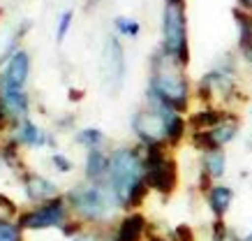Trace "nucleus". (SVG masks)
I'll return each instance as SVG.
<instances>
[{
    "mask_svg": "<svg viewBox=\"0 0 252 241\" xmlns=\"http://www.w3.org/2000/svg\"><path fill=\"white\" fill-rule=\"evenodd\" d=\"M54 165H56V170L63 172V174H67V172H72V160H69L67 156H63V153H54Z\"/></svg>",
    "mask_w": 252,
    "mask_h": 241,
    "instance_id": "nucleus-25",
    "label": "nucleus"
},
{
    "mask_svg": "<svg viewBox=\"0 0 252 241\" xmlns=\"http://www.w3.org/2000/svg\"><path fill=\"white\" fill-rule=\"evenodd\" d=\"M104 139H107V137H104V133H102L99 128H84V130L77 135V141L81 146L88 148V151H91V148H102Z\"/></svg>",
    "mask_w": 252,
    "mask_h": 241,
    "instance_id": "nucleus-20",
    "label": "nucleus"
},
{
    "mask_svg": "<svg viewBox=\"0 0 252 241\" xmlns=\"http://www.w3.org/2000/svg\"><path fill=\"white\" fill-rule=\"evenodd\" d=\"M79 230H81L79 223H65V225H63V234H65V237H77Z\"/></svg>",
    "mask_w": 252,
    "mask_h": 241,
    "instance_id": "nucleus-27",
    "label": "nucleus"
},
{
    "mask_svg": "<svg viewBox=\"0 0 252 241\" xmlns=\"http://www.w3.org/2000/svg\"><path fill=\"white\" fill-rule=\"evenodd\" d=\"M146 183L151 190L160 193L162 197H169L174 193L178 186V167H176L174 158L167 156L153 167H146Z\"/></svg>",
    "mask_w": 252,
    "mask_h": 241,
    "instance_id": "nucleus-7",
    "label": "nucleus"
},
{
    "mask_svg": "<svg viewBox=\"0 0 252 241\" xmlns=\"http://www.w3.org/2000/svg\"><path fill=\"white\" fill-rule=\"evenodd\" d=\"M151 107V104H148ZM162 116H164V135H167V144L169 146H178L183 137L188 135V121H185L183 114H178L174 109L160 107Z\"/></svg>",
    "mask_w": 252,
    "mask_h": 241,
    "instance_id": "nucleus-12",
    "label": "nucleus"
},
{
    "mask_svg": "<svg viewBox=\"0 0 252 241\" xmlns=\"http://www.w3.org/2000/svg\"><path fill=\"white\" fill-rule=\"evenodd\" d=\"M67 223V207H65V197L56 195L51 200H46L39 209L28 211L19 216V227H28V230H46V227H63Z\"/></svg>",
    "mask_w": 252,
    "mask_h": 241,
    "instance_id": "nucleus-5",
    "label": "nucleus"
},
{
    "mask_svg": "<svg viewBox=\"0 0 252 241\" xmlns=\"http://www.w3.org/2000/svg\"><path fill=\"white\" fill-rule=\"evenodd\" d=\"M26 195L32 202H46V200H51V197L58 195V188H56V183L44 179V176L32 174V176H26Z\"/></svg>",
    "mask_w": 252,
    "mask_h": 241,
    "instance_id": "nucleus-14",
    "label": "nucleus"
},
{
    "mask_svg": "<svg viewBox=\"0 0 252 241\" xmlns=\"http://www.w3.org/2000/svg\"><path fill=\"white\" fill-rule=\"evenodd\" d=\"M16 141L19 144H26V146H42V144H54V139L44 135V130H39L37 125L23 118L21 125L16 128Z\"/></svg>",
    "mask_w": 252,
    "mask_h": 241,
    "instance_id": "nucleus-16",
    "label": "nucleus"
},
{
    "mask_svg": "<svg viewBox=\"0 0 252 241\" xmlns=\"http://www.w3.org/2000/svg\"><path fill=\"white\" fill-rule=\"evenodd\" d=\"M243 56H245V61H248V63H250V65H252V44H250V47H248V49H245V51H243Z\"/></svg>",
    "mask_w": 252,
    "mask_h": 241,
    "instance_id": "nucleus-33",
    "label": "nucleus"
},
{
    "mask_svg": "<svg viewBox=\"0 0 252 241\" xmlns=\"http://www.w3.org/2000/svg\"><path fill=\"white\" fill-rule=\"evenodd\" d=\"M0 95L12 114H16V116L28 114V95L23 93V88H0Z\"/></svg>",
    "mask_w": 252,
    "mask_h": 241,
    "instance_id": "nucleus-19",
    "label": "nucleus"
},
{
    "mask_svg": "<svg viewBox=\"0 0 252 241\" xmlns=\"http://www.w3.org/2000/svg\"><path fill=\"white\" fill-rule=\"evenodd\" d=\"M148 104L167 107L178 114H185L190 107V81L183 74V68L160 49L151 61V84H148Z\"/></svg>",
    "mask_w": 252,
    "mask_h": 241,
    "instance_id": "nucleus-1",
    "label": "nucleus"
},
{
    "mask_svg": "<svg viewBox=\"0 0 252 241\" xmlns=\"http://www.w3.org/2000/svg\"><path fill=\"white\" fill-rule=\"evenodd\" d=\"M206 202L215 218H224V213L229 211L231 202H234V190L229 186H213L206 193Z\"/></svg>",
    "mask_w": 252,
    "mask_h": 241,
    "instance_id": "nucleus-15",
    "label": "nucleus"
},
{
    "mask_svg": "<svg viewBox=\"0 0 252 241\" xmlns=\"http://www.w3.org/2000/svg\"><path fill=\"white\" fill-rule=\"evenodd\" d=\"M109 167H111V153H104L102 148H91L86 156V181L88 183H107Z\"/></svg>",
    "mask_w": 252,
    "mask_h": 241,
    "instance_id": "nucleus-10",
    "label": "nucleus"
},
{
    "mask_svg": "<svg viewBox=\"0 0 252 241\" xmlns=\"http://www.w3.org/2000/svg\"><path fill=\"white\" fill-rule=\"evenodd\" d=\"M167 2H181V5H185V0H167Z\"/></svg>",
    "mask_w": 252,
    "mask_h": 241,
    "instance_id": "nucleus-35",
    "label": "nucleus"
},
{
    "mask_svg": "<svg viewBox=\"0 0 252 241\" xmlns=\"http://www.w3.org/2000/svg\"><path fill=\"white\" fill-rule=\"evenodd\" d=\"M67 202L84 220H91V223L109 220L114 209H118L114 195L104 183H84V186L72 188L67 193Z\"/></svg>",
    "mask_w": 252,
    "mask_h": 241,
    "instance_id": "nucleus-3",
    "label": "nucleus"
},
{
    "mask_svg": "<svg viewBox=\"0 0 252 241\" xmlns=\"http://www.w3.org/2000/svg\"><path fill=\"white\" fill-rule=\"evenodd\" d=\"M116 31L121 35H125V37H137L141 26L137 21H132V19H116Z\"/></svg>",
    "mask_w": 252,
    "mask_h": 241,
    "instance_id": "nucleus-23",
    "label": "nucleus"
},
{
    "mask_svg": "<svg viewBox=\"0 0 252 241\" xmlns=\"http://www.w3.org/2000/svg\"><path fill=\"white\" fill-rule=\"evenodd\" d=\"M5 121H7V104H5L2 95H0V128L5 125Z\"/></svg>",
    "mask_w": 252,
    "mask_h": 241,
    "instance_id": "nucleus-29",
    "label": "nucleus"
},
{
    "mask_svg": "<svg viewBox=\"0 0 252 241\" xmlns=\"http://www.w3.org/2000/svg\"><path fill=\"white\" fill-rule=\"evenodd\" d=\"M241 5H243V7H248V9H250V7H252V0H241Z\"/></svg>",
    "mask_w": 252,
    "mask_h": 241,
    "instance_id": "nucleus-34",
    "label": "nucleus"
},
{
    "mask_svg": "<svg viewBox=\"0 0 252 241\" xmlns=\"http://www.w3.org/2000/svg\"><path fill=\"white\" fill-rule=\"evenodd\" d=\"M148 241H176V239H174V232H171V237H160V234H148Z\"/></svg>",
    "mask_w": 252,
    "mask_h": 241,
    "instance_id": "nucleus-31",
    "label": "nucleus"
},
{
    "mask_svg": "<svg viewBox=\"0 0 252 241\" xmlns=\"http://www.w3.org/2000/svg\"><path fill=\"white\" fill-rule=\"evenodd\" d=\"M0 207H5L9 213H16V204L12 202L9 197H5V195H0Z\"/></svg>",
    "mask_w": 252,
    "mask_h": 241,
    "instance_id": "nucleus-28",
    "label": "nucleus"
},
{
    "mask_svg": "<svg viewBox=\"0 0 252 241\" xmlns=\"http://www.w3.org/2000/svg\"><path fill=\"white\" fill-rule=\"evenodd\" d=\"M102 70L107 77L111 91H118L123 84V74H125V56H123V47L116 37H111L107 42V51H104V63Z\"/></svg>",
    "mask_w": 252,
    "mask_h": 241,
    "instance_id": "nucleus-8",
    "label": "nucleus"
},
{
    "mask_svg": "<svg viewBox=\"0 0 252 241\" xmlns=\"http://www.w3.org/2000/svg\"><path fill=\"white\" fill-rule=\"evenodd\" d=\"M132 133L137 135L141 146H155V144H167L164 135V116L160 107L139 109L132 116ZM169 146V144H167Z\"/></svg>",
    "mask_w": 252,
    "mask_h": 241,
    "instance_id": "nucleus-6",
    "label": "nucleus"
},
{
    "mask_svg": "<svg viewBox=\"0 0 252 241\" xmlns=\"http://www.w3.org/2000/svg\"><path fill=\"white\" fill-rule=\"evenodd\" d=\"M31 72V58L26 51H14L9 56V63L2 77H0V88H23L26 79Z\"/></svg>",
    "mask_w": 252,
    "mask_h": 241,
    "instance_id": "nucleus-9",
    "label": "nucleus"
},
{
    "mask_svg": "<svg viewBox=\"0 0 252 241\" xmlns=\"http://www.w3.org/2000/svg\"><path fill=\"white\" fill-rule=\"evenodd\" d=\"M227 114L229 111H224L220 107H204L188 118V128H190L192 133H197V130H211L215 125H220L227 118Z\"/></svg>",
    "mask_w": 252,
    "mask_h": 241,
    "instance_id": "nucleus-13",
    "label": "nucleus"
},
{
    "mask_svg": "<svg viewBox=\"0 0 252 241\" xmlns=\"http://www.w3.org/2000/svg\"><path fill=\"white\" fill-rule=\"evenodd\" d=\"M211 241H243L231 227L224 225L222 218H215L213 227H211Z\"/></svg>",
    "mask_w": 252,
    "mask_h": 241,
    "instance_id": "nucleus-21",
    "label": "nucleus"
},
{
    "mask_svg": "<svg viewBox=\"0 0 252 241\" xmlns=\"http://www.w3.org/2000/svg\"><path fill=\"white\" fill-rule=\"evenodd\" d=\"M162 49L171 56L181 68H188L190 63V44H188V19H185V5L181 2H167L164 7V21H162Z\"/></svg>",
    "mask_w": 252,
    "mask_h": 241,
    "instance_id": "nucleus-4",
    "label": "nucleus"
},
{
    "mask_svg": "<svg viewBox=\"0 0 252 241\" xmlns=\"http://www.w3.org/2000/svg\"><path fill=\"white\" fill-rule=\"evenodd\" d=\"M0 241H21V227L0 218Z\"/></svg>",
    "mask_w": 252,
    "mask_h": 241,
    "instance_id": "nucleus-22",
    "label": "nucleus"
},
{
    "mask_svg": "<svg viewBox=\"0 0 252 241\" xmlns=\"http://www.w3.org/2000/svg\"><path fill=\"white\" fill-rule=\"evenodd\" d=\"M146 183L144 146H123L111 153L109 179L104 186L111 190L116 204L121 209H130V200L134 190Z\"/></svg>",
    "mask_w": 252,
    "mask_h": 241,
    "instance_id": "nucleus-2",
    "label": "nucleus"
},
{
    "mask_svg": "<svg viewBox=\"0 0 252 241\" xmlns=\"http://www.w3.org/2000/svg\"><path fill=\"white\" fill-rule=\"evenodd\" d=\"M171 232H174V239L176 241H194V232H192V227L185 225V223L176 225Z\"/></svg>",
    "mask_w": 252,
    "mask_h": 241,
    "instance_id": "nucleus-24",
    "label": "nucleus"
},
{
    "mask_svg": "<svg viewBox=\"0 0 252 241\" xmlns=\"http://www.w3.org/2000/svg\"><path fill=\"white\" fill-rule=\"evenodd\" d=\"M72 241H102L99 237H95V234H77Z\"/></svg>",
    "mask_w": 252,
    "mask_h": 241,
    "instance_id": "nucleus-30",
    "label": "nucleus"
},
{
    "mask_svg": "<svg viewBox=\"0 0 252 241\" xmlns=\"http://www.w3.org/2000/svg\"><path fill=\"white\" fill-rule=\"evenodd\" d=\"M146 230H148V220L144 218V213L132 211V213H127V216L118 223L114 241H141Z\"/></svg>",
    "mask_w": 252,
    "mask_h": 241,
    "instance_id": "nucleus-11",
    "label": "nucleus"
},
{
    "mask_svg": "<svg viewBox=\"0 0 252 241\" xmlns=\"http://www.w3.org/2000/svg\"><path fill=\"white\" fill-rule=\"evenodd\" d=\"M238 128H241V123H238V116H236V114H227V118H224L220 125L211 128L208 133H211V137H213L215 144L222 148V146H227L229 141L236 139Z\"/></svg>",
    "mask_w": 252,
    "mask_h": 241,
    "instance_id": "nucleus-17",
    "label": "nucleus"
},
{
    "mask_svg": "<svg viewBox=\"0 0 252 241\" xmlns=\"http://www.w3.org/2000/svg\"><path fill=\"white\" fill-rule=\"evenodd\" d=\"M201 172L208 174L211 179L224 176V172H227V153H224V148L204 153V158H201Z\"/></svg>",
    "mask_w": 252,
    "mask_h": 241,
    "instance_id": "nucleus-18",
    "label": "nucleus"
},
{
    "mask_svg": "<svg viewBox=\"0 0 252 241\" xmlns=\"http://www.w3.org/2000/svg\"><path fill=\"white\" fill-rule=\"evenodd\" d=\"M81 98H84V91H77V88H72V91H69V100H72V102L81 100Z\"/></svg>",
    "mask_w": 252,
    "mask_h": 241,
    "instance_id": "nucleus-32",
    "label": "nucleus"
},
{
    "mask_svg": "<svg viewBox=\"0 0 252 241\" xmlns=\"http://www.w3.org/2000/svg\"><path fill=\"white\" fill-rule=\"evenodd\" d=\"M69 24H72V12H65V14L61 16V24H58V42L65 39V35H67V31H69Z\"/></svg>",
    "mask_w": 252,
    "mask_h": 241,
    "instance_id": "nucleus-26",
    "label": "nucleus"
}]
</instances>
